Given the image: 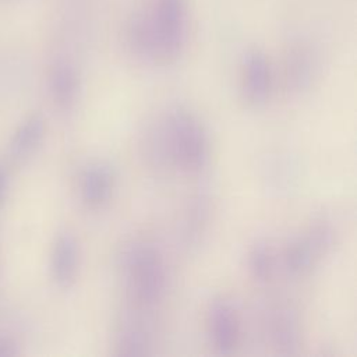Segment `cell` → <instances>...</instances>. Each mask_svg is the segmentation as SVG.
<instances>
[{
    "mask_svg": "<svg viewBox=\"0 0 357 357\" xmlns=\"http://www.w3.org/2000/svg\"><path fill=\"white\" fill-rule=\"evenodd\" d=\"M315 61L305 50H297L289 61V82L294 91H305L315 78Z\"/></svg>",
    "mask_w": 357,
    "mask_h": 357,
    "instance_id": "cell-16",
    "label": "cell"
},
{
    "mask_svg": "<svg viewBox=\"0 0 357 357\" xmlns=\"http://www.w3.org/2000/svg\"><path fill=\"white\" fill-rule=\"evenodd\" d=\"M119 269L131 297L144 307L159 303L167 286V272L160 251L149 241L132 240L119 255Z\"/></svg>",
    "mask_w": 357,
    "mask_h": 357,
    "instance_id": "cell-1",
    "label": "cell"
},
{
    "mask_svg": "<svg viewBox=\"0 0 357 357\" xmlns=\"http://www.w3.org/2000/svg\"><path fill=\"white\" fill-rule=\"evenodd\" d=\"M304 236L308 238L319 258L326 255L336 244V229L325 216L315 218L310 223Z\"/></svg>",
    "mask_w": 357,
    "mask_h": 357,
    "instance_id": "cell-17",
    "label": "cell"
},
{
    "mask_svg": "<svg viewBox=\"0 0 357 357\" xmlns=\"http://www.w3.org/2000/svg\"><path fill=\"white\" fill-rule=\"evenodd\" d=\"M151 333L146 321L135 310L123 311L114 328V347L117 356L148 354Z\"/></svg>",
    "mask_w": 357,
    "mask_h": 357,
    "instance_id": "cell-5",
    "label": "cell"
},
{
    "mask_svg": "<svg viewBox=\"0 0 357 357\" xmlns=\"http://www.w3.org/2000/svg\"><path fill=\"white\" fill-rule=\"evenodd\" d=\"M45 134V121L40 116L29 117L15 132L11 142V151L15 158L29 155L38 148Z\"/></svg>",
    "mask_w": 357,
    "mask_h": 357,
    "instance_id": "cell-14",
    "label": "cell"
},
{
    "mask_svg": "<svg viewBox=\"0 0 357 357\" xmlns=\"http://www.w3.org/2000/svg\"><path fill=\"white\" fill-rule=\"evenodd\" d=\"M264 180L266 181V187L272 188L278 192L293 190L297 183V167L287 158L279 156L273 160H268L265 166Z\"/></svg>",
    "mask_w": 357,
    "mask_h": 357,
    "instance_id": "cell-15",
    "label": "cell"
},
{
    "mask_svg": "<svg viewBox=\"0 0 357 357\" xmlns=\"http://www.w3.org/2000/svg\"><path fill=\"white\" fill-rule=\"evenodd\" d=\"M318 259L319 255L304 234L290 241L284 250V265L294 276L308 273L315 266Z\"/></svg>",
    "mask_w": 357,
    "mask_h": 357,
    "instance_id": "cell-13",
    "label": "cell"
},
{
    "mask_svg": "<svg viewBox=\"0 0 357 357\" xmlns=\"http://www.w3.org/2000/svg\"><path fill=\"white\" fill-rule=\"evenodd\" d=\"M174 166L198 173L209 162V139L197 116L181 105L172 106L163 116Z\"/></svg>",
    "mask_w": 357,
    "mask_h": 357,
    "instance_id": "cell-2",
    "label": "cell"
},
{
    "mask_svg": "<svg viewBox=\"0 0 357 357\" xmlns=\"http://www.w3.org/2000/svg\"><path fill=\"white\" fill-rule=\"evenodd\" d=\"M116 174L112 166L106 162L91 163L81 176V198L89 208L105 205L113 194Z\"/></svg>",
    "mask_w": 357,
    "mask_h": 357,
    "instance_id": "cell-7",
    "label": "cell"
},
{
    "mask_svg": "<svg viewBox=\"0 0 357 357\" xmlns=\"http://www.w3.org/2000/svg\"><path fill=\"white\" fill-rule=\"evenodd\" d=\"M248 271L257 282H266L272 276L273 255L271 247L264 241H257L248 251Z\"/></svg>",
    "mask_w": 357,
    "mask_h": 357,
    "instance_id": "cell-18",
    "label": "cell"
},
{
    "mask_svg": "<svg viewBox=\"0 0 357 357\" xmlns=\"http://www.w3.org/2000/svg\"><path fill=\"white\" fill-rule=\"evenodd\" d=\"M50 88L54 102L63 109H70L75 103L79 91L75 68L64 61L57 63L50 74Z\"/></svg>",
    "mask_w": 357,
    "mask_h": 357,
    "instance_id": "cell-12",
    "label": "cell"
},
{
    "mask_svg": "<svg viewBox=\"0 0 357 357\" xmlns=\"http://www.w3.org/2000/svg\"><path fill=\"white\" fill-rule=\"evenodd\" d=\"M268 332L279 354H296L301 344V322L294 307L286 303L272 305L268 314Z\"/></svg>",
    "mask_w": 357,
    "mask_h": 357,
    "instance_id": "cell-4",
    "label": "cell"
},
{
    "mask_svg": "<svg viewBox=\"0 0 357 357\" xmlns=\"http://www.w3.org/2000/svg\"><path fill=\"white\" fill-rule=\"evenodd\" d=\"M208 328L213 346L222 354L231 353L238 340V318L227 300L219 297L211 301L208 308Z\"/></svg>",
    "mask_w": 357,
    "mask_h": 357,
    "instance_id": "cell-6",
    "label": "cell"
},
{
    "mask_svg": "<svg viewBox=\"0 0 357 357\" xmlns=\"http://www.w3.org/2000/svg\"><path fill=\"white\" fill-rule=\"evenodd\" d=\"M271 91V70L264 53L252 50L244 63V92L247 99L258 106L264 105Z\"/></svg>",
    "mask_w": 357,
    "mask_h": 357,
    "instance_id": "cell-11",
    "label": "cell"
},
{
    "mask_svg": "<svg viewBox=\"0 0 357 357\" xmlns=\"http://www.w3.org/2000/svg\"><path fill=\"white\" fill-rule=\"evenodd\" d=\"M79 265V247L77 238L63 231L57 236L52 250V276L60 287H70L78 272Z\"/></svg>",
    "mask_w": 357,
    "mask_h": 357,
    "instance_id": "cell-8",
    "label": "cell"
},
{
    "mask_svg": "<svg viewBox=\"0 0 357 357\" xmlns=\"http://www.w3.org/2000/svg\"><path fill=\"white\" fill-rule=\"evenodd\" d=\"M139 148L141 155L149 167L156 170H166L170 166H174L163 117L145 126L141 134Z\"/></svg>",
    "mask_w": 357,
    "mask_h": 357,
    "instance_id": "cell-10",
    "label": "cell"
},
{
    "mask_svg": "<svg viewBox=\"0 0 357 357\" xmlns=\"http://www.w3.org/2000/svg\"><path fill=\"white\" fill-rule=\"evenodd\" d=\"M211 212L212 201L206 192L199 191L190 199L181 229L183 244L188 251L198 248L202 243V238L209 226Z\"/></svg>",
    "mask_w": 357,
    "mask_h": 357,
    "instance_id": "cell-9",
    "label": "cell"
},
{
    "mask_svg": "<svg viewBox=\"0 0 357 357\" xmlns=\"http://www.w3.org/2000/svg\"><path fill=\"white\" fill-rule=\"evenodd\" d=\"M3 176H1V173H0V197L3 195Z\"/></svg>",
    "mask_w": 357,
    "mask_h": 357,
    "instance_id": "cell-19",
    "label": "cell"
},
{
    "mask_svg": "<svg viewBox=\"0 0 357 357\" xmlns=\"http://www.w3.org/2000/svg\"><path fill=\"white\" fill-rule=\"evenodd\" d=\"M158 60H174L184 49L187 13L184 0H158L153 18L146 21Z\"/></svg>",
    "mask_w": 357,
    "mask_h": 357,
    "instance_id": "cell-3",
    "label": "cell"
}]
</instances>
